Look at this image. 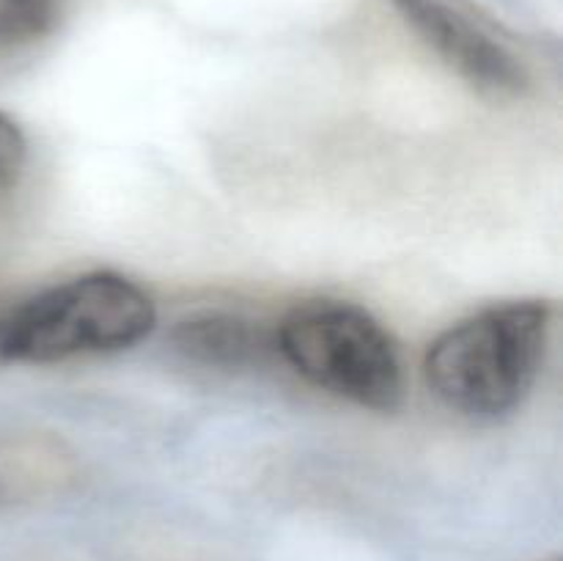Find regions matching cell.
I'll list each match as a JSON object with an SVG mask.
<instances>
[{
    "label": "cell",
    "instance_id": "1",
    "mask_svg": "<svg viewBox=\"0 0 563 561\" xmlns=\"http://www.w3.org/2000/svg\"><path fill=\"white\" fill-rule=\"evenodd\" d=\"M550 328L553 308L544 300L482 308L429 344L423 380L460 416H506L531 394L548 355Z\"/></svg>",
    "mask_w": 563,
    "mask_h": 561
},
{
    "label": "cell",
    "instance_id": "2",
    "mask_svg": "<svg viewBox=\"0 0 563 561\" xmlns=\"http://www.w3.org/2000/svg\"><path fill=\"white\" fill-rule=\"evenodd\" d=\"M157 308L126 275L97 270L38 292L0 319V361L60 363L121 352L146 339Z\"/></svg>",
    "mask_w": 563,
    "mask_h": 561
},
{
    "label": "cell",
    "instance_id": "3",
    "mask_svg": "<svg viewBox=\"0 0 563 561\" xmlns=\"http://www.w3.org/2000/svg\"><path fill=\"white\" fill-rule=\"evenodd\" d=\"M273 336L275 352L317 388L377 413H394L405 402L396 341L357 302L330 297L297 302Z\"/></svg>",
    "mask_w": 563,
    "mask_h": 561
},
{
    "label": "cell",
    "instance_id": "4",
    "mask_svg": "<svg viewBox=\"0 0 563 561\" xmlns=\"http://www.w3.org/2000/svg\"><path fill=\"white\" fill-rule=\"evenodd\" d=\"M407 25L467 86L493 102L526 97L528 72L515 53L443 0H396Z\"/></svg>",
    "mask_w": 563,
    "mask_h": 561
},
{
    "label": "cell",
    "instance_id": "5",
    "mask_svg": "<svg viewBox=\"0 0 563 561\" xmlns=\"http://www.w3.org/2000/svg\"><path fill=\"white\" fill-rule=\"evenodd\" d=\"M77 482V454L55 435L0 438V506L33 504L66 493Z\"/></svg>",
    "mask_w": 563,
    "mask_h": 561
},
{
    "label": "cell",
    "instance_id": "6",
    "mask_svg": "<svg viewBox=\"0 0 563 561\" xmlns=\"http://www.w3.org/2000/svg\"><path fill=\"white\" fill-rule=\"evenodd\" d=\"M181 358L212 369H251L275 352L273 330L234 314H201L170 330Z\"/></svg>",
    "mask_w": 563,
    "mask_h": 561
},
{
    "label": "cell",
    "instance_id": "7",
    "mask_svg": "<svg viewBox=\"0 0 563 561\" xmlns=\"http://www.w3.org/2000/svg\"><path fill=\"white\" fill-rule=\"evenodd\" d=\"M55 22V0H0V47L42 38Z\"/></svg>",
    "mask_w": 563,
    "mask_h": 561
},
{
    "label": "cell",
    "instance_id": "8",
    "mask_svg": "<svg viewBox=\"0 0 563 561\" xmlns=\"http://www.w3.org/2000/svg\"><path fill=\"white\" fill-rule=\"evenodd\" d=\"M27 157V143L14 119L0 113V187H9L20 179Z\"/></svg>",
    "mask_w": 563,
    "mask_h": 561
},
{
    "label": "cell",
    "instance_id": "9",
    "mask_svg": "<svg viewBox=\"0 0 563 561\" xmlns=\"http://www.w3.org/2000/svg\"><path fill=\"white\" fill-rule=\"evenodd\" d=\"M544 561H561V559H559V556H550V559H544Z\"/></svg>",
    "mask_w": 563,
    "mask_h": 561
}]
</instances>
